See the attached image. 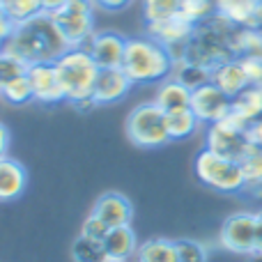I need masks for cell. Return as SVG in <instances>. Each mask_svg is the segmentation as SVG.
<instances>
[{
	"mask_svg": "<svg viewBox=\"0 0 262 262\" xmlns=\"http://www.w3.org/2000/svg\"><path fill=\"white\" fill-rule=\"evenodd\" d=\"M5 53L16 55L26 64L37 62H55L62 53H67L69 46L64 37L60 35L58 26L53 23L51 14H39L26 23L14 26L12 37L3 46Z\"/></svg>",
	"mask_w": 262,
	"mask_h": 262,
	"instance_id": "6da1fadb",
	"label": "cell"
},
{
	"mask_svg": "<svg viewBox=\"0 0 262 262\" xmlns=\"http://www.w3.org/2000/svg\"><path fill=\"white\" fill-rule=\"evenodd\" d=\"M122 69L134 85H152V83L159 85L172 76L175 58L166 46L159 44L152 37H129Z\"/></svg>",
	"mask_w": 262,
	"mask_h": 262,
	"instance_id": "7a4b0ae2",
	"label": "cell"
},
{
	"mask_svg": "<svg viewBox=\"0 0 262 262\" xmlns=\"http://www.w3.org/2000/svg\"><path fill=\"white\" fill-rule=\"evenodd\" d=\"M235 32L237 28L228 23L223 16L214 14L207 21L198 23L193 30V37L184 49V58L189 62H195L205 69H216L221 62L235 58ZM180 62V60H177Z\"/></svg>",
	"mask_w": 262,
	"mask_h": 262,
	"instance_id": "3957f363",
	"label": "cell"
},
{
	"mask_svg": "<svg viewBox=\"0 0 262 262\" xmlns=\"http://www.w3.org/2000/svg\"><path fill=\"white\" fill-rule=\"evenodd\" d=\"M55 69H58L67 104L74 106L83 99H90L97 76H99V64L92 60L85 49H69L55 60Z\"/></svg>",
	"mask_w": 262,
	"mask_h": 262,
	"instance_id": "277c9868",
	"label": "cell"
},
{
	"mask_svg": "<svg viewBox=\"0 0 262 262\" xmlns=\"http://www.w3.org/2000/svg\"><path fill=\"white\" fill-rule=\"evenodd\" d=\"M193 172L207 189L219 193H242L246 191V177L242 170V163L235 159L221 157L212 149L203 147L195 154Z\"/></svg>",
	"mask_w": 262,
	"mask_h": 262,
	"instance_id": "5b68a950",
	"label": "cell"
},
{
	"mask_svg": "<svg viewBox=\"0 0 262 262\" xmlns=\"http://www.w3.org/2000/svg\"><path fill=\"white\" fill-rule=\"evenodd\" d=\"M124 134H127L129 143L136 145V147L143 149L163 147V145L170 143L168 115L154 101L138 104L136 108L129 111L127 120H124Z\"/></svg>",
	"mask_w": 262,
	"mask_h": 262,
	"instance_id": "8992f818",
	"label": "cell"
},
{
	"mask_svg": "<svg viewBox=\"0 0 262 262\" xmlns=\"http://www.w3.org/2000/svg\"><path fill=\"white\" fill-rule=\"evenodd\" d=\"M95 0H67L60 9L51 12V18L58 26L69 49H83L95 35Z\"/></svg>",
	"mask_w": 262,
	"mask_h": 262,
	"instance_id": "52a82bcc",
	"label": "cell"
},
{
	"mask_svg": "<svg viewBox=\"0 0 262 262\" xmlns=\"http://www.w3.org/2000/svg\"><path fill=\"white\" fill-rule=\"evenodd\" d=\"M249 129L251 124L246 122L244 118H239L237 113H228L221 122L216 124H209L205 129V147L212 149V152L221 154V157L228 159H235V161H242L251 143L249 138Z\"/></svg>",
	"mask_w": 262,
	"mask_h": 262,
	"instance_id": "ba28073f",
	"label": "cell"
},
{
	"mask_svg": "<svg viewBox=\"0 0 262 262\" xmlns=\"http://www.w3.org/2000/svg\"><path fill=\"white\" fill-rule=\"evenodd\" d=\"M255 212H235L221 223L219 230V244L228 253L235 255H255Z\"/></svg>",
	"mask_w": 262,
	"mask_h": 262,
	"instance_id": "9c48e42d",
	"label": "cell"
},
{
	"mask_svg": "<svg viewBox=\"0 0 262 262\" xmlns=\"http://www.w3.org/2000/svg\"><path fill=\"white\" fill-rule=\"evenodd\" d=\"M193 30H195V26L189 21V18L182 16V14L166 18V21L147 23V26H145L147 37H152V39H157L159 44L166 46V49L172 53L175 62L184 58V49L191 41V37H193Z\"/></svg>",
	"mask_w": 262,
	"mask_h": 262,
	"instance_id": "30bf717a",
	"label": "cell"
},
{
	"mask_svg": "<svg viewBox=\"0 0 262 262\" xmlns=\"http://www.w3.org/2000/svg\"><path fill=\"white\" fill-rule=\"evenodd\" d=\"M191 111L195 113V118L200 120L203 127H209V124L221 122L230 113L232 99L209 81L191 92Z\"/></svg>",
	"mask_w": 262,
	"mask_h": 262,
	"instance_id": "8fae6325",
	"label": "cell"
},
{
	"mask_svg": "<svg viewBox=\"0 0 262 262\" xmlns=\"http://www.w3.org/2000/svg\"><path fill=\"white\" fill-rule=\"evenodd\" d=\"M28 81H30V85H32V95H35L37 104H44V106L67 104V97H64L55 62L30 64V67H28Z\"/></svg>",
	"mask_w": 262,
	"mask_h": 262,
	"instance_id": "7c38bea8",
	"label": "cell"
},
{
	"mask_svg": "<svg viewBox=\"0 0 262 262\" xmlns=\"http://www.w3.org/2000/svg\"><path fill=\"white\" fill-rule=\"evenodd\" d=\"M127 39L129 37L120 35L115 30H97L83 49L92 55V60L99 64V69H115L122 67Z\"/></svg>",
	"mask_w": 262,
	"mask_h": 262,
	"instance_id": "4fadbf2b",
	"label": "cell"
},
{
	"mask_svg": "<svg viewBox=\"0 0 262 262\" xmlns=\"http://www.w3.org/2000/svg\"><path fill=\"white\" fill-rule=\"evenodd\" d=\"M131 88H134V83L124 74L122 67L99 69L95 90H92V99L97 101V106H113V104H120L129 95Z\"/></svg>",
	"mask_w": 262,
	"mask_h": 262,
	"instance_id": "5bb4252c",
	"label": "cell"
},
{
	"mask_svg": "<svg viewBox=\"0 0 262 262\" xmlns=\"http://www.w3.org/2000/svg\"><path fill=\"white\" fill-rule=\"evenodd\" d=\"M92 214L99 216L108 228H122L131 226L134 219V205L124 193L120 191H106L92 205Z\"/></svg>",
	"mask_w": 262,
	"mask_h": 262,
	"instance_id": "9a60e30c",
	"label": "cell"
},
{
	"mask_svg": "<svg viewBox=\"0 0 262 262\" xmlns=\"http://www.w3.org/2000/svg\"><path fill=\"white\" fill-rule=\"evenodd\" d=\"M216 14L235 28L262 30V0H216Z\"/></svg>",
	"mask_w": 262,
	"mask_h": 262,
	"instance_id": "2e32d148",
	"label": "cell"
},
{
	"mask_svg": "<svg viewBox=\"0 0 262 262\" xmlns=\"http://www.w3.org/2000/svg\"><path fill=\"white\" fill-rule=\"evenodd\" d=\"M28 189V170L18 159H0V203H14Z\"/></svg>",
	"mask_w": 262,
	"mask_h": 262,
	"instance_id": "e0dca14e",
	"label": "cell"
},
{
	"mask_svg": "<svg viewBox=\"0 0 262 262\" xmlns=\"http://www.w3.org/2000/svg\"><path fill=\"white\" fill-rule=\"evenodd\" d=\"M209 81H212L219 90L226 92L230 99H235L246 88H251V78H249V74H246L244 62H242L239 58H230L219 64L216 69H212V78H209Z\"/></svg>",
	"mask_w": 262,
	"mask_h": 262,
	"instance_id": "ac0fdd59",
	"label": "cell"
},
{
	"mask_svg": "<svg viewBox=\"0 0 262 262\" xmlns=\"http://www.w3.org/2000/svg\"><path fill=\"white\" fill-rule=\"evenodd\" d=\"M191 92L184 83H180L177 78H166L163 83H159L157 95H154V104L163 111L166 115L177 113V111H186L191 108Z\"/></svg>",
	"mask_w": 262,
	"mask_h": 262,
	"instance_id": "d6986e66",
	"label": "cell"
},
{
	"mask_svg": "<svg viewBox=\"0 0 262 262\" xmlns=\"http://www.w3.org/2000/svg\"><path fill=\"white\" fill-rule=\"evenodd\" d=\"M106 253L111 260H131L138 253V237H136L134 228L131 226H122V228H111V232L104 239Z\"/></svg>",
	"mask_w": 262,
	"mask_h": 262,
	"instance_id": "ffe728a7",
	"label": "cell"
},
{
	"mask_svg": "<svg viewBox=\"0 0 262 262\" xmlns=\"http://www.w3.org/2000/svg\"><path fill=\"white\" fill-rule=\"evenodd\" d=\"M136 262H177L175 242L166 237H152L138 246Z\"/></svg>",
	"mask_w": 262,
	"mask_h": 262,
	"instance_id": "44dd1931",
	"label": "cell"
},
{
	"mask_svg": "<svg viewBox=\"0 0 262 262\" xmlns=\"http://www.w3.org/2000/svg\"><path fill=\"white\" fill-rule=\"evenodd\" d=\"M232 113L244 118L249 124L258 122L262 118V88L251 85V88H246L242 95H237L235 99H232Z\"/></svg>",
	"mask_w": 262,
	"mask_h": 262,
	"instance_id": "7402d4cb",
	"label": "cell"
},
{
	"mask_svg": "<svg viewBox=\"0 0 262 262\" xmlns=\"http://www.w3.org/2000/svg\"><path fill=\"white\" fill-rule=\"evenodd\" d=\"M242 170L246 177V191L262 195V147L251 145L249 152L242 157Z\"/></svg>",
	"mask_w": 262,
	"mask_h": 262,
	"instance_id": "603a6c76",
	"label": "cell"
},
{
	"mask_svg": "<svg viewBox=\"0 0 262 262\" xmlns=\"http://www.w3.org/2000/svg\"><path fill=\"white\" fill-rule=\"evenodd\" d=\"M0 7H3V14L14 23H26L30 18L44 14V7H41V0H0Z\"/></svg>",
	"mask_w": 262,
	"mask_h": 262,
	"instance_id": "cb8c5ba5",
	"label": "cell"
},
{
	"mask_svg": "<svg viewBox=\"0 0 262 262\" xmlns=\"http://www.w3.org/2000/svg\"><path fill=\"white\" fill-rule=\"evenodd\" d=\"M72 260L74 262H106L111 260L106 253L104 242L99 239H90L85 235H78L72 242Z\"/></svg>",
	"mask_w": 262,
	"mask_h": 262,
	"instance_id": "d4e9b609",
	"label": "cell"
},
{
	"mask_svg": "<svg viewBox=\"0 0 262 262\" xmlns=\"http://www.w3.org/2000/svg\"><path fill=\"white\" fill-rule=\"evenodd\" d=\"M203 124L195 118V113L191 108L186 111H177V113L168 115V134H170V143L172 140H186L195 134Z\"/></svg>",
	"mask_w": 262,
	"mask_h": 262,
	"instance_id": "484cf974",
	"label": "cell"
},
{
	"mask_svg": "<svg viewBox=\"0 0 262 262\" xmlns=\"http://www.w3.org/2000/svg\"><path fill=\"white\" fill-rule=\"evenodd\" d=\"M172 78H177L180 83H184L189 90H195V88L209 83L212 72L205 69V67H200V64H195V62H189V60H180V62H175Z\"/></svg>",
	"mask_w": 262,
	"mask_h": 262,
	"instance_id": "4316f807",
	"label": "cell"
},
{
	"mask_svg": "<svg viewBox=\"0 0 262 262\" xmlns=\"http://www.w3.org/2000/svg\"><path fill=\"white\" fill-rule=\"evenodd\" d=\"M182 0H143V21L147 23H159L166 21L170 16L180 14Z\"/></svg>",
	"mask_w": 262,
	"mask_h": 262,
	"instance_id": "83f0119b",
	"label": "cell"
},
{
	"mask_svg": "<svg viewBox=\"0 0 262 262\" xmlns=\"http://www.w3.org/2000/svg\"><path fill=\"white\" fill-rule=\"evenodd\" d=\"M235 58H246V55H260L262 53V30L255 28H237L235 32Z\"/></svg>",
	"mask_w": 262,
	"mask_h": 262,
	"instance_id": "f1b7e54d",
	"label": "cell"
},
{
	"mask_svg": "<svg viewBox=\"0 0 262 262\" xmlns=\"http://www.w3.org/2000/svg\"><path fill=\"white\" fill-rule=\"evenodd\" d=\"M0 99H5L9 106H28L35 101V95H32V85L28 81V74L21 78H16L14 83H9L7 88H3L0 92Z\"/></svg>",
	"mask_w": 262,
	"mask_h": 262,
	"instance_id": "f546056e",
	"label": "cell"
},
{
	"mask_svg": "<svg viewBox=\"0 0 262 262\" xmlns=\"http://www.w3.org/2000/svg\"><path fill=\"white\" fill-rule=\"evenodd\" d=\"M180 14L189 18L193 26H198L216 14V0H182Z\"/></svg>",
	"mask_w": 262,
	"mask_h": 262,
	"instance_id": "4dcf8cb0",
	"label": "cell"
},
{
	"mask_svg": "<svg viewBox=\"0 0 262 262\" xmlns=\"http://www.w3.org/2000/svg\"><path fill=\"white\" fill-rule=\"evenodd\" d=\"M28 67H30V64H26L23 60H18L16 55L0 51V92H3V88H7L9 83L16 81V78L26 76Z\"/></svg>",
	"mask_w": 262,
	"mask_h": 262,
	"instance_id": "1f68e13d",
	"label": "cell"
},
{
	"mask_svg": "<svg viewBox=\"0 0 262 262\" xmlns=\"http://www.w3.org/2000/svg\"><path fill=\"white\" fill-rule=\"evenodd\" d=\"M175 251H177V262H207L209 260L207 246L198 239H189V237L175 239Z\"/></svg>",
	"mask_w": 262,
	"mask_h": 262,
	"instance_id": "d6a6232c",
	"label": "cell"
},
{
	"mask_svg": "<svg viewBox=\"0 0 262 262\" xmlns=\"http://www.w3.org/2000/svg\"><path fill=\"white\" fill-rule=\"evenodd\" d=\"M108 232H111V228L106 226V223L101 221L99 216H95L92 212L88 214V219L83 221V226H81V235L90 237V239H99V242H104Z\"/></svg>",
	"mask_w": 262,
	"mask_h": 262,
	"instance_id": "836d02e7",
	"label": "cell"
},
{
	"mask_svg": "<svg viewBox=\"0 0 262 262\" xmlns=\"http://www.w3.org/2000/svg\"><path fill=\"white\" fill-rule=\"evenodd\" d=\"M244 62V69L251 78V85L262 88V53L260 55H246V58H239Z\"/></svg>",
	"mask_w": 262,
	"mask_h": 262,
	"instance_id": "e575fe53",
	"label": "cell"
},
{
	"mask_svg": "<svg viewBox=\"0 0 262 262\" xmlns=\"http://www.w3.org/2000/svg\"><path fill=\"white\" fill-rule=\"evenodd\" d=\"M134 0H95L97 9H104V12H122Z\"/></svg>",
	"mask_w": 262,
	"mask_h": 262,
	"instance_id": "d590c367",
	"label": "cell"
},
{
	"mask_svg": "<svg viewBox=\"0 0 262 262\" xmlns=\"http://www.w3.org/2000/svg\"><path fill=\"white\" fill-rule=\"evenodd\" d=\"M12 32H14V23L9 21L5 14H0V49L7 44V39L12 37Z\"/></svg>",
	"mask_w": 262,
	"mask_h": 262,
	"instance_id": "8d00e7d4",
	"label": "cell"
},
{
	"mask_svg": "<svg viewBox=\"0 0 262 262\" xmlns=\"http://www.w3.org/2000/svg\"><path fill=\"white\" fill-rule=\"evenodd\" d=\"M9 145H12V134H9L7 124L0 122V159L9 154Z\"/></svg>",
	"mask_w": 262,
	"mask_h": 262,
	"instance_id": "74e56055",
	"label": "cell"
},
{
	"mask_svg": "<svg viewBox=\"0 0 262 262\" xmlns=\"http://www.w3.org/2000/svg\"><path fill=\"white\" fill-rule=\"evenodd\" d=\"M255 216H258V223H255V255L253 258L262 260V209L255 212Z\"/></svg>",
	"mask_w": 262,
	"mask_h": 262,
	"instance_id": "f35d334b",
	"label": "cell"
},
{
	"mask_svg": "<svg viewBox=\"0 0 262 262\" xmlns=\"http://www.w3.org/2000/svg\"><path fill=\"white\" fill-rule=\"evenodd\" d=\"M249 138H251V143H253V145L262 147V118L258 120V122L251 124V129H249Z\"/></svg>",
	"mask_w": 262,
	"mask_h": 262,
	"instance_id": "ab89813d",
	"label": "cell"
},
{
	"mask_svg": "<svg viewBox=\"0 0 262 262\" xmlns=\"http://www.w3.org/2000/svg\"><path fill=\"white\" fill-rule=\"evenodd\" d=\"M64 3H67V0H41V7H44L46 14H51V12H55V9L62 7Z\"/></svg>",
	"mask_w": 262,
	"mask_h": 262,
	"instance_id": "60d3db41",
	"label": "cell"
},
{
	"mask_svg": "<svg viewBox=\"0 0 262 262\" xmlns=\"http://www.w3.org/2000/svg\"><path fill=\"white\" fill-rule=\"evenodd\" d=\"M106 262H127V260H106Z\"/></svg>",
	"mask_w": 262,
	"mask_h": 262,
	"instance_id": "b9f144b4",
	"label": "cell"
},
{
	"mask_svg": "<svg viewBox=\"0 0 262 262\" xmlns=\"http://www.w3.org/2000/svg\"><path fill=\"white\" fill-rule=\"evenodd\" d=\"M0 14H3V7H0Z\"/></svg>",
	"mask_w": 262,
	"mask_h": 262,
	"instance_id": "7bdbcfd3",
	"label": "cell"
},
{
	"mask_svg": "<svg viewBox=\"0 0 262 262\" xmlns=\"http://www.w3.org/2000/svg\"><path fill=\"white\" fill-rule=\"evenodd\" d=\"M0 51H3V49H0Z\"/></svg>",
	"mask_w": 262,
	"mask_h": 262,
	"instance_id": "ee69618b",
	"label": "cell"
}]
</instances>
